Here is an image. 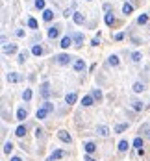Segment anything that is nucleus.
<instances>
[{
  "label": "nucleus",
  "mask_w": 150,
  "mask_h": 161,
  "mask_svg": "<svg viewBox=\"0 0 150 161\" xmlns=\"http://www.w3.org/2000/svg\"><path fill=\"white\" fill-rule=\"evenodd\" d=\"M22 98H24V100H26V102H28V100H30V98H32V89H26V91H24V93H22Z\"/></svg>",
  "instance_id": "29"
},
{
  "label": "nucleus",
  "mask_w": 150,
  "mask_h": 161,
  "mask_svg": "<svg viewBox=\"0 0 150 161\" xmlns=\"http://www.w3.org/2000/svg\"><path fill=\"white\" fill-rule=\"evenodd\" d=\"M28 26L35 30V28H37V20H35V19H28Z\"/></svg>",
  "instance_id": "31"
},
{
  "label": "nucleus",
  "mask_w": 150,
  "mask_h": 161,
  "mask_svg": "<svg viewBox=\"0 0 150 161\" xmlns=\"http://www.w3.org/2000/svg\"><path fill=\"white\" fill-rule=\"evenodd\" d=\"M15 135L17 137H24L26 135V126H19L17 130H15Z\"/></svg>",
  "instance_id": "14"
},
{
  "label": "nucleus",
  "mask_w": 150,
  "mask_h": 161,
  "mask_svg": "<svg viewBox=\"0 0 150 161\" xmlns=\"http://www.w3.org/2000/svg\"><path fill=\"white\" fill-rule=\"evenodd\" d=\"M11 150H13V145H11V143H6V145H4V152H6V154H9Z\"/></svg>",
  "instance_id": "32"
},
{
  "label": "nucleus",
  "mask_w": 150,
  "mask_h": 161,
  "mask_svg": "<svg viewBox=\"0 0 150 161\" xmlns=\"http://www.w3.org/2000/svg\"><path fill=\"white\" fill-rule=\"evenodd\" d=\"M76 98H78V94H76V93H69V94L65 96L67 104H74V102H76Z\"/></svg>",
  "instance_id": "9"
},
{
  "label": "nucleus",
  "mask_w": 150,
  "mask_h": 161,
  "mask_svg": "<svg viewBox=\"0 0 150 161\" xmlns=\"http://www.w3.org/2000/svg\"><path fill=\"white\" fill-rule=\"evenodd\" d=\"M104 20H106V24H108V26H111V24L115 22V17H113L111 13H106V17H104Z\"/></svg>",
  "instance_id": "17"
},
{
  "label": "nucleus",
  "mask_w": 150,
  "mask_h": 161,
  "mask_svg": "<svg viewBox=\"0 0 150 161\" xmlns=\"http://www.w3.org/2000/svg\"><path fill=\"white\" fill-rule=\"evenodd\" d=\"M11 161H22V159H20V157H17V156H15V157H11Z\"/></svg>",
  "instance_id": "42"
},
{
  "label": "nucleus",
  "mask_w": 150,
  "mask_h": 161,
  "mask_svg": "<svg viewBox=\"0 0 150 161\" xmlns=\"http://www.w3.org/2000/svg\"><path fill=\"white\" fill-rule=\"evenodd\" d=\"M58 35H59V28H58V26H54V28L48 30V37H50V39H56Z\"/></svg>",
  "instance_id": "7"
},
{
  "label": "nucleus",
  "mask_w": 150,
  "mask_h": 161,
  "mask_svg": "<svg viewBox=\"0 0 150 161\" xmlns=\"http://www.w3.org/2000/svg\"><path fill=\"white\" fill-rule=\"evenodd\" d=\"M58 137L61 139V141H63V143H69V145L72 143V137H70V135H69L67 132H59V133H58Z\"/></svg>",
  "instance_id": "3"
},
{
  "label": "nucleus",
  "mask_w": 150,
  "mask_h": 161,
  "mask_svg": "<svg viewBox=\"0 0 150 161\" xmlns=\"http://www.w3.org/2000/svg\"><path fill=\"white\" fill-rule=\"evenodd\" d=\"M98 43H100V41H98V37H94V39H93V43H91V45H93V46H98Z\"/></svg>",
  "instance_id": "39"
},
{
  "label": "nucleus",
  "mask_w": 150,
  "mask_h": 161,
  "mask_svg": "<svg viewBox=\"0 0 150 161\" xmlns=\"http://www.w3.org/2000/svg\"><path fill=\"white\" fill-rule=\"evenodd\" d=\"M61 157H65V152L63 150H56V152H52L48 156V161H56V159H61Z\"/></svg>",
  "instance_id": "2"
},
{
  "label": "nucleus",
  "mask_w": 150,
  "mask_h": 161,
  "mask_svg": "<svg viewBox=\"0 0 150 161\" xmlns=\"http://www.w3.org/2000/svg\"><path fill=\"white\" fill-rule=\"evenodd\" d=\"M82 104H83L85 107H89V106H93V96H83V100H82Z\"/></svg>",
  "instance_id": "20"
},
{
  "label": "nucleus",
  "mask_w": 150,
  "mask_h": 161,
  "mask_svg": "<svg viewBox=\"0 0 150 161\" xmlns=\"http://www.w3.org/2000/svg\"><path fill=\"white\" fill-rule=\"evenodd\" d=\"M134 146H135L137 150L143 148V139H141V137H135V139H134Z\"/></svg>",
  "instance_id": "23"
},
{
  "label": "nucleus",
  "mask_w": 150,
  "mask_h": 161,
  "mask_svg": "<svg viewBox=\"0 0 150 161\" xmlns=\"http://www.w3.org/2000/svg\"><path fill=\"white\" fill-rule=\"evenodd\" d=\"M26 117H28L26 109H22V107H19V109H17V119H19V121H24Z\"/></svg>",
  "instance_id": "8"
},
{
  "label": "nucleus",
  "mask_w": 150,
  "mask_h": 161,
  "mask_svg": "<svg viewBox=\"0 0 150 161\" xmlns=\"http://www.w3.org/2000/svg\"><path fill=\"white\" fill-rule=\"evenodd\" d=\"M115 39H117V41H121V39H124V34H117V35H115Z\"/></svg>",
  "instance_id": "40"
},
{
  "label": "nucleus",
  "mask_w": 150,
  "mask_h": 161,
  "mask_svg": "<svg viewBox=\"0 0 150 161\" xmlns=\"http://www.w3.org/2000/svg\"><path fill=\"white\" fill-rule=\"evenodd\" d=\"M83 161H94V159H93L91 156H85V157H83Z\"/></svg>",
  "instance_id": "41"
},
{
  "label": "nucleus",
  "mask_w": 150,
  "mask_h": 161,
  "mask_svg": "<svg viewBox=\"0 0 150 161\" xmlns=\"http://www.w3.org/2000/svg\"><path fill=\"white\" fill-rule=\"evenodd\" d=\"M70 43H72V39H70L69 35H67V37H63V39H61V48H69V46H70Z\"/></svg>",
  "instance_id": "12"
},
{
  "label": "nucleus",
  "mask_w": 150,
  "mask_h": 161,
  "mask_svg": "<svg viewBox=\"0 0 150 161\" xmlns=\"http://www.w3.org/2000/svg\"><path fill=\"white\" fill-rule=\"evenodd\" d=\"M35 7L43 9V7H45V0H35Z\"/></svg>",
  "instance_id": "35"
},
{
  "label": "nucleus",
  "mask_w": 150,
  "mask_h": 161,
  "mask_svg": "<svg viewBox=\"0 0 150 161\" xmlns=\"http://www.w3.org/2000/svg\"><path fill=\"white\" fill-rule=\"evenodd\" d=\"M83 69H85V63H83V59L74 61V70H83Z\"/></svg>",
  "instance_id": "13"
},
{
  "label": "nucleus",
  "mask_w": 150,
  "mask_h": 161,
  "mask_svg": "<svg viewBox=\"0 0 150 161\" xmlns=\"http://www.w3.org/2000/svg\"><path fill=\"white\" fill-rule=\"evenodd\" d=\"M26 56H28L26 52H22V54H20V56H19V63H24V61H26Z\"/></svg>",
  "instance_id": "36"
},
{
  "label": "nucleus",
  "mask_w": 150,
  "mask_h": 161,
  "mask_svg": "<svg viewBox=\"0 0 150 161\" xmlns=\"http://www.w3.org/2000/svg\"><path fill=\"white\" fill-rule=\"evenodd\" d=\"M132 11H134V6H130V4H124V6H122V13H124V15H130Z\"/></svg>",
  "instance_id": "18"
},
{
  "label": "nucleus",
  "mask_w": 150,
  "mask_h": 161,
  "mask_svg": "<svg viewBox=\"0 0 150 161\" xmlns=\"http://www.w3.org/2000/svg\"><path fill=\"white\" fill-rule=\"evenodd\" d=\"M134 91H135V93H141V91H145V85H143L141 82H135V83H134Z\"/></svg>",
  "instance_id": "19"
},
{
  "label": "nucleus",
  "mask_w": 150,
  "mask_h": 161,
  "mask_svg": "<svg viewBox=\"0 0 150 161\" xmlns=\"http://www.w3.org/2000/svg\"><path fill=\"white\" fill-rule=\"evenodd\" d=\"M74 41H76V45H80V43L83 41V35L82 34H76V35H74Z\"/></svg>",
  "instance_id": "34"
},
{
  "label": "nucleus",
  "mask_w": 150,
  "mask_h": 161,
  "mask_svg": "<svg viewBox=\"0 0 150 161\" xmlns=\"http://www.w3.org/2000/svg\"><path fill=\"white\" fill-rule=\"evenodd\" d=\"M41 93H43L45 98H48V96H50V85H48V83H43V85H41Z\"/></svg>",
  "instance_id": "6"
},
{
  "label": "nucleus",
  "mask_w": 150,
  "mask_h": 161,
  "mask_svg": "<svg viewBox=\"0 0 150 161\" xmlns=\"http://www.w3.org/2000/svg\"><path fill=\"white\" fill-rule=\"evenodd\" d=\"M137 22H139V24H145V22H148V15H141V17L137 19Z\"/></svg>",
  "instance_id": "30"
},
{
  "label": "nucleus",
  "mask_w": 150,
  "mask_h": 161,
  "mask_svg": "<svg viewBox=\"0 0 150 161\" xmlns=\"http://www.w3.org/2000/svg\"><path fill=\"white\" fill-rule=\"evenodd\" d=\"M56 61L59 63V65H69V63H70V56H69V54H59V56H56Z\"/></svg>",
  "instance_id": "1"
},
{
  "label": "nucleus",
  "mask_w": 150,
  "mask_h": 161,
  "mask_svg": "<svg viewBox=\"0 0 150 161\" xmlns=\"http://www.w3.org/2000/svg\"><path fill=\"white\" fill-rule=\"evenodd\" d=\"M128 148H130V145H128V141H121V143H119V150H121V152H126Z\"/></svg>",
  "instance_id": "24"
},
{
  "label": "nucleus",
  "mask_w": 150,
  "mask_h": 161,
  "mask_svg": "<svg viewBox=\"0 0 150 161\" xmlns=\"http://www.w3.org/2000/svg\"><path fill=\"white\" fill-rule=\"evenodd\" d=\"M83 148H85V152H87V154H93L94 150H96V145H94V143H91V141H87V143L83 145Z\"/></svg>",
  "instance_id": "4"
},
{
  "label": "nucleus",
  "mask_w": 150,
  "mask_h": 161,
  "mask_svg": "<svg viewBox=\"0 0 150 161\" xmlns=\"http://www.w3.org/2000/svg\"><path fill=\"white\" fill-rule=\"evenodd\" d=\"M19 80H20V76H19L17 72H9V74H8V82L15 83V82H19Z\"/></svg>",
  "instance_id": "10"
},
{
  "label": "nucleus",
  "mask_w": 150,
  "mask_h": 161,
  "mask_svg": "<svg viewBox=\"0 0 150 161\" xmlns=\"http://www.w3.org/2000/svg\"><path fill=\"white\" fill-rule=\"evenodd\" d=\"M93 98H96V100H100V98H102V93H100L98 89H94V91H93Z\"/></svg>",
  "instance_id": "33"
},
{
  "label": "nucleus",
  "mask_w": 150,
  "mask_h": 161,
  "mask_svg": "<svg viewBox=\"0 0 150 161\" xmlns=\"http://www.w3.org/2000/svg\"><path fill=\"white\" fill-rule=\"evenodd\" d=\"M74 22H76V24H82V22H83V15H82V13H74Z\"/></svg>",
  "instance_id": "27"
},
{
  "label": "nucleus",
  "mask_w": 150,
  "mask_h": 161,
  "mask_svg": "<svg viewBox=\"0 0 150 161\" xmlns=\"http://www.w3.org/2000/svg\"><path fill=\"white\" fill-rule=\"evenodd\" d=\"M141 132H143V135H145L146 139H150V124H143V126H141Z\"/></svg>",
  "instance_id": "16"
},
{
  "label": "nucleus",
  "mask_w": 150,
  "mask_h": 161,
  "mask_svg": "<svg viewBox=\"0 0 150 161\" xmlns=\"http://www.w3.org/2000/svg\"><path fill=\"white\" fill-rule=\"evenodd\" d=\"M96 132H98L102 137H106V135H108L110 133V130H108V126H98V130H96Z\"/></svg>",
  "instance_id": "21"
},
{
  "label": "nucleus",
  "mask_w": 150,
  "mask_h": 161,
  "mask_svg": "<svg viewBox=\"0 0 150 161\" xmlns=\"http://www.w3.org/2000/svg\"><path fill=\"white\" fill-rule=\"evenodd\" d=\"M48 113H50V111L46 109V107H39L35 115H37V119H46V115H48Z\"/></svg>",
  "instance_id": "5"
},
{
  "label": "nucleus",
  "mask_w": 150,
  "mask_h": 161,
  "mask_svg": "<svg viewBox=\"0 0 150 161\" xmlns=\"http://www.w3.org/2000/svg\"><path fill=\"white\" fill-rule=\"evenodd\" d=\"M124 130H128V124H117V126L113 128V132H115V133H122Z\"/></svg>",
  "instance_id": "11"
},
{
  "label": "nucleus",
  "mask_w": 150,
  "mask_h": 161,
  "mask_svg": "<svg viewBox=\"0 0 150 161\" xmlns=\"http://www.w3.org/2000/svg\"><path fill=\"white\" fill-rule=\"evenodd\" d=\"M52 17H54V11H52V9H45V13H43V19H45L46 22H48V20H52Z\"/></svg>",
  "instance_id": "15"
},
{
  "label": "nucleus",
  "mask_w": 150,
  "mask_h": 161,
  "mask_svg": "<svg viewBox=\"0 0 150 161\" xmlns=\"http://www.w3.org/2000/svg\"><path fill=\"white\" fill-rule=\"evenodd\" d=\"M110 65H113V67H117V65H119V58H117V56H110Z\"/></svg>",
  "instance_id": "28"
},
{
  "label": "nucleus",
  "mask_w": 150,
  "mask_h": 161,
  "mask_svg": "<svg viewBox=\"0 0 150 161\" xmlns=\"http://www.w3.org/2000/svg\"><path fill=\"white\" fill-rule=\"evenodd\" d=\"M45 107H46L48 111H54V104H52V102H46V104H45Z\"/></svg>",
  "instance_id": "38"
},
{
  "label": "nucleus",
  "mask_w": 150,
  "mask_h": 161,
  "mask_svg": "<svg viewBox=\"0 0 150 161\" xmlns=\"http://www.w3.org/2000/svg\"><path fill=\"white\" fill-rule=\"evenodd\" d=\"M132 107H134L135 111H141V109H143V104L139 102V100H134V102H132Z\"/></svg>",
  "instance_id": "25"
},
{
  "label": "nucleus",
  "mask_w": 150,
  "mask_h": 161,
  "mask_svg": "<svg viewBox=\"0 0 150 161\" xmlns=\"http://www.w3.org/2000/svg\"><path fill=\"white\" fill-rule=\"evenodd\" d=\"M32 54H34V56H41V54H43V48H41L39 45H35L34 48H32Z\"/></svg>",
  "instance_id": "26"
},
{
  "label": "nucleus",
  "mask_w": 150,
  "mask_h": 161,
  "mask_svg": "<svg viewBox=\"0 0 150 161\" xmlns=\"http://www.w3.org/2000/svg\"><path fill=\"white\" fill-rule=\"evenodd\" d=\"M132 59H134V61H139V59H141V54H139V52H134V54H132Z\"/></svg>",
  "instance_id": "37"
},
{
  "label": "nucleus",
  "mask_w": 150,
  "mask_h": 161,
  "mask_svg": "<svg viewBox=\"0 0 150 161\" xmlns=\"http://www.w3.org/2000/svg\"><path fill=\"white\" fill-rule=\"evenodd\" d=\"M4 52L6 54H13V52H17V46L15 45H6L4 46Z\"/></svg>",
  "instance_id": "22"
}]
</instances>
